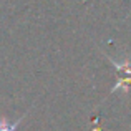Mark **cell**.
Here are the masks:
<instances>
[{
  "mask_svg": "<svg viewBox=\"0 0 131 131\" xmlns=\"http://www.w3.org/2000/svg\"><path fill=\"white\" fill-rule=\"evenodd\" d=\"M17 126H18V123H15V125H7L5 121H0V131H15Z\"/></svg>",
  "mask_w": 131,
  "mask_h": 131,
  "instance_id": "1",
  "label": "cell"
}]
</instances>
